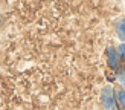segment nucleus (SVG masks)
Masks as SVG:
<instances>
[{
    "label": "nucleus",
    "instance_id": "nucleus-3",
    "mask_svg": "<svg viewBox=\"0 0 125 110\" xmlns=\"http://www.w3.org/2000/svg\"><path fill=\"white\" fill-rule=\"evenodd\" d=\"M116 29H117V34H119L121 40H125V20H121L119 23H117Z\"/></svg>",
    "mask_w": 125,
    "mask_h": 110
},
{
    "label": "nucleus",
    "instance_id": "nucleus-2",
    "mask_svg": "<svg viewBox=\"0 0 125 110\" xmlns=\"http://www.w3.org/2000/svg\"><path fill=\"white\" fill-rule=\"evenodd\" d=\"M107 57H108V66L111 67V69H117V67H119V54H117L116 49L108 47Z\"/></svg>",
    "mask_w": 125,
    "mask_h": 110
},
{
    "label": "nucleus",
    "instance_id": "nucleus-4",
    "mask_svg": "<svg viewBox=\"0 0 125 110\" xmlns=\"http://www.w3.org/2000/svg\"><path fill=\"white\" fill-rule=\"evenodd\" d=\"M117 101H119L122 109L125 110V90H117Z\"/></svg>",
    "mask_w": 125,
    "mask_h": 110
},
{
    "label": "nucleus",
    "instance_id": "nucleus-1",
    "mask_svg": "<svg viewBox=\"0 0 125 110\" xmlns=\"http://www.w3.org/2000/svg\"><path fill=\"white\" fill-rule=\"evenodd\" d=\"M102 106L105 110H117L116 106V99H115V93H113V87L111 86H105L102 90Z\"/></svg>",
    "mask_w": 125,
    "mask_h": 110
},
{
    "label": "nucleus",
    "instance_id": "nucleus-6",
    "mask_svg": "<svg viewBox=\"0 0 125 110\" xmlns=\"http://www.w3.org/2000/svg\"><path fill=\"white\" fill-rule=\"evenodd\" d=\"M2 24H3V18H2V15H0V28H2Z\"/></svg>",
    "mask_w": 125,
    "mask_h": 110
},
{
    "label": "nucleus",
    "instance_id": "nucleus-5",
    "mask_svg": "<svg viewBox=\"0 0 125 110\" xmlns=\"http://www.w3.org/2000/svg\"><path fill=\"white\" fill-rule=\"evenodd\" d=\"M117 79H119L121 84L125 87V70H121V72H119V75H117Z\"/></svg>",
    "mask_w": 125,
    "mask_h": 110
}]
</instances>
